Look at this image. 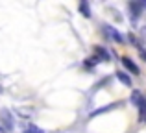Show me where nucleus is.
Masks as SVG:
<instances>
[{
    "label": "nucleus",
    "mask_w": 146,
    "mask_h": 133,
    "mask_svg": "<svg viewBox=\"0 0 146 133\" xmlns=\"http://www.w3.org/2000/svg\"><path fill=\"white\" fill-rule=\"evenodd\" d=\"M102 28H104L102 32H104V35H106V37L113 39L117 44H124V37L120 35V32H118L117 28H113V26H109V24H104Z\"/></svg>",
    "instance_id": "obj_1"
},
{
    "label": "nucleus",
    "mask_w": 146,
    "mask_h": 133,
    "mask_svg": "<svg viewBox=\"0 0 146 133\" xmlns=\"http://www.w3.org/2000/svg\"><path fill=\"white\" fill-rule=\"evenodd\" d=\"M0 120H2V126H4V130H6V131H13L15 120H13V115H11V111L4 109V111L0 113Z\"/></svg>",
    "instance_id": "obj_2"
},
{
    "label": "nucleus",
    "mask_w": 146,
    "mask_h": 133,
    "mask_svg": "<svg viewBox=\"0 0 146 133\" xmlns=\"http://www.w3.org/2000/svg\"><path fill=\"white\" fill-rule=\"evenodd\" d=\"M128 11H129V19L133 22L139 21V17L143 15V7H141V2H129L128 4Z\"/></svg>",
    "instance_id": "obj_3"
},
{
    "label": "nucleus",
    "mask_w": 146,
    "mask_h": 133,
    "mask_svg": "<svg viewBox=\"0 0 146 133\" xmlns=\"http://www.w3.org/2000/svg\"><path fill=\"white\" fill-rule=\"evenodd\" d=\"M122 65H124L126 70L131 72V74H135V76H139V74H141V70H139V67L135 65V61H133V59H129L128 56H124V58H122Z\"/></svg>",
    "instance_id": "obj_4"
},
{
    "label": "nucleus",
    "mask_w": 146,
    "mask_h": 133,
    "mask_svg": "<svg viewBox=\"0 0 146 133\" xmlns=\"http://www.w3.org/2000/svg\"><path fill=\"white\" fill-rule=\"evenodd\" d=\"M115 76H117V79L122 83V85H126V87H131V85H133V79H131V76H129V74H126L124 70H118V72H115Z\"/></svg>",
    "instance_id": "obj_5"
},
{
    "label": "nucleus",
    "mask_w": 146,
    "mask_h": 133,
    "mask_svg": "<svg viewBox=\"0 0 146 133\" xmlns=\"http://www.w3.org/2000/svg\"><path fill=\"white\" fill-rule=\"evenodd\" d=\"M78 9H80V13H82L85 19H91V17H93V13H91V4L87 2V0H82V2L78 4Z\"/></svg>",
    "instance_id": "obj_6"
},
{
    "label": "nucleus",
    "mask_w": 146,
    "mask_h": 133,
    "mask_svg": "<svg viewBox=\"0 0 146 133\" xmlns=\"http://www.w3.org/2000/svg\"><path fill=\"white\" fill-rule=\"evenodd\" d=\"M94 52H96V58L98 59H102V61H111V54L104 46H96V48H94Z\"/></svg>",
    "instance_id": "obj_7"
},
{
    "label": "nucleus",
    "mask_w": 146,
    "mask_h": 133,
    "mask_svg": "<svg viewBox=\"0 0 146 133\" xmlns=\"http://www.w3.org/2000/svg\"><path fill=\"white\" fill-rule=\"evenodd\" d=\"M120 105V102L118 104H111V105H106V107H100V109H96V111H93L91 113V118H94V116H98V115H104V113H107V111H111V109H115V107H118Z\"/></svg>",
    "instance_id": "obj_8"
},
{
    "label": "nucleus",
    "mask_w": 146,
    "mask_h": 133,
    "mask_svg": "<svg viewBox=\"0 0 146 133\" xmlns=\"http://www.w3.org/2000/svg\"><path fill=\"white\" fill-rule=\"evenodd\" d=\"M96 63H100V59L96 58V56H93V58H89V59H85V61H83V67H85L87 70H91V68L96 65Z\"/></svg>",
    "instance_id": "obj_9"
},
{
    "label": "nucleus",
    "mask_w": 146,
    "mask_h": 133,
    "mask_svg": "<svg viewBox=\"0 0 146 133\" xmlns=\"http://www.w3.org/2000/svg\"><path fill=\"white\" fill-rule=\"evenodd\" d=\"M128 41H129V43H131V44H133L135 48H141V41L137 39V37L133 35V33H129V35H128Z\"/></svg>",
    "instance_id": "obj_10"
},
{
    "label": "nucleus",
    "mask_w": 146,
    "mask_h": 133,
    "mask_svg": "<svg viewBox=\"0 0 146 133\" xmlns=\"http://www.w3.org/2000/svg\"><path fill=\"white\" fill-rule=\"evenodd\" d=\"M24 133H44V131L39 130L37 126H33V124H30L28 128H24Z\"/></svg>",
    "instance_id": "obj_11"
},
{
    "label": "nucleus",
    "mask_w": 146,
    "mask_h": 133,
    "mask_svg": "<svg viewBox=\"0 0 146 133\" xmlns=\"http://www.w3.org/2000/svg\"><path fill=\"white\" fill-rule=\"evenodd\" d=\"M137 50H139V56H141V59H143V61H146V50H144L143 46H141V48H137Z\"/></svg>",
    "instance_id": "obj_12"
},
{
    "label": "nucleus",
    "mask_w": 146,
    "mask_h": 133,
    "mask_svg": "<svg viewBox=\"0 0 146 133\" xmlns=\"http://www.w3.org/2000/svg\"><path fill=\"white\" fill-rule=\"evenodd\" d=\"M141 32H143V35L146 37V26H143V28H141Z\"/></svg>",
    "instance_id": "obj_13"
},
{
    "label": "nucleus",
    "mask_w": 146,
    "mask_h": 133,
    "mask_svg": "<svg viewBox=\"0 0 146 133\" xmlns=\"http://www.w3.org/2000/svg\"><path fill=\"white\" fill-rule=\"evenodd\" d=\"M0 133H2V130H0Z\"/></svg>",
    "instance_id": "obj_14"
},
{
    "label": "nucleus",
    "mask_w": 146,
    "mask_h": 133,
    "mask_svg": "<svg viewBox=\"0 0 146 133\" xmlns=\"http://www.w3.org/2000/svg\"><path fill=\"white\" fill-rule=\"evenodd\" d=\"M144 120H146V118H144Z\"/></svg>",
    "instance_id": "obj_15"
}]
</instances>
